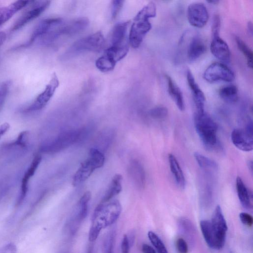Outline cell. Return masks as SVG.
I'll return each mask as SVG.
<instances>
[{
    "mask_svg": "<svg viewBox=\"0 0 253 253\" xmlns=\"http://www.w3.org/2000/svg\"><path fill=\"white\" fill-rule=\"evenodd\" d=\"M6 39V34L5 32H0V47L2 45Z\"/></svg>",
    "mask_w": 253,
    "mask_h": 253,
    "instance_id": "43",
    "label": "cell"
},
{
    "mask_svg": "<svg viewBox=\"0 0 253 253\" xmlns=\"http://www.w3.org/2000/svg\"><path fill=\"white\" fill-rule=\"evenodd\" d=\"M143 253H156L153 247L147 244H143L142 246Z\"/></svg>",
    "mask_w": 253,
    "mask_h": 253,
    "instance_id": "41",
    "label": "cell"
},
{
    "mask_svg": "<svg viewBox=\"0 0 253 253\" xmlns=\"http://www.w3.org/2000/svg\"><path fill=\"white\" fill-rule=\"evenodd\" d=\"M194 120L196 131L205 147L210 151L219 149L217 126L214 120L205 111L195 112Z\"/></svg>",
    "mask_w": 253,
    "mask_h": 253,
    "instance_id": "3",
    "label": "cell"
},
{
    "mask_svg": "<svg viewBox=\"0 0 253 253\" xmlns=\"http://www.w3.org/2000/svg\"><path fill=\"white\" fill-rule=\"evenodd\" d=\"M203 77L209 83L218 81L231 82L235 78L233 71L226 65L221 62H214L205 70Z\"/></svg>",
    "mask_w": 253,
    "mask_h": 253,
    "instance_id": "8",
    "label": "cell"
},
{
    "mask_svg": "<svg viewBox=\"0 0 253 253\" xmlns=\"http://www.w3.org/2000/svg\"><path fill=\"white\" fill-rule=\"evenodd\" d=\"M105 39L101 32L83 38L74 42L62 55V60H68L85 52L99 51L104 47Z\"/></svg>",
    "mask_w": 253,
    "mask_h": 253,
    "instance_id": "4",
    "label": "cell"
},
{
    "mask_svg": "<svg viewBox=\"0 0 253 253\" xmlns=\"http://www.w3.org/2000/svg\"><path fill=\"white\" fill-rule=\"evenodd\" d=\"M87 253H92V250H91V249H90L89 250H88Z\"/></svg>",
    "mask_w": 253,
    "mask_h": 253,
    "instance_id": "47",
    "label": "cell"
},
{
    "mask_svg": "<svg viewBox=\"0 0 253 253\" xmlns=\"http://www.w3.org/2000/svg\"></svg>",
    "mask_w": 253,
    "mask_h": 253,
    "instance_id": "48",
    "label": "cell"
},
{
    "mask_svg": "<svg viewBox=\"0 0 253 253\" xmlns=\"http://www.w3.org/2000/svg\"><path fill=\"white\" fill-rule=\"evenodd\" d=\"M82 135L81 130H69L61 133L54 139L44 144L42 150L46 153L59 152L78 141Z\"/></svg>",
    "mask_w": 253,
    "mask_h": 253,
    "instance_id": "5",
    "label": "cell"
},
{
    "mask_svg": "<svg viewBox=\"0 0 253 253\" xmlns=\"http://www.w3.org/2000/svg\"><path fill=\"white\" fill-rule=\"evenodd\" d=\"M130 21L118 23L113 28L111 36V46H119L128 43L126 33Z\"/></svg>",
    "mask_w": 253,
    "mask_h": 253,
    "instance_id": "17",
    "label": "cell"
},
{
    "mask_svg": "<svg viewBox=\"0 0 253 253\" xmlns=\"http://www.w3.org/2000/svg\"><path fill=\"white\" fill-rule=\"evenodd\" d=\"M116 64V63L104 54L99 57L95 62L96 68L102 72H108L112 71Z\"/></svg>",
    "mask_w": 253,
    "mask_h": 253,
    "instance_id": "29",
    "label": "cell"
},
{
    "mask_svg": "<svg viewBox=\"0 0 253 253\" xmlns=\"http://www.w3.org/2000/svg\"><path fill=\"white\" fill-rule=\"evenodd\" d=\"M236 187L238 198L242 206L246 209L252 208V193L239 176L236 178Z\"/></svg>",
    "mask_w": 253,
    "mask_h": 253,
    "instance_id": "22",
    "label": "cell"
},
{
    "mask_svg": "<svg viewBox=\"0 0 253 253\" xmlns=\"http://www.w3.org/2000/svg\"><path fill=\"white\" fill-rule=\"evenodd\" d=\"M97 168L89 158L83 162L73 178V185L77 186L87 180Z\"/></svg>",
    "mask_w": 253,
    "mask_h": 253,
    "instance_id": "16",
    "label": "cell"
},
{
    "mask_svg": "<svg viewBox=\"0 0 253 253\" xmlns=\"http://www.w3.org/2000/svg\"><path fill=\"white\" fill-rule=\"evenodd\" d=\"M235 41L238 49L246 58L248 66L252 69L253 59L252 50L240 38L236 37Z\"/></svg>",
    "mask_w": 253,
    "mask_h": 253,
    "instance_id": "28",
    "label": "cell"
},
{
    "mask_svg": "<svg viewBox=\"0 0 253 253\" xmlns=\"http://www.w3.org/2000/svg\"><path fill=\"white\" fill-rule=\"evenodd\" d=\"M123 177L120 174H115L112 178L108 189L102 198L101 203H105L119 194L122 190Z\"/></svg>",
    "mask_w": 253,
    "mask_h": 253,
    "instance_id": "24",
    "label": "cell"
},
{
    "mask_svg": "<svg viewBox=\"0 0 253 253\" xmlns=\"http://www.w3.org/2000/svg\"><path fill=\"white\" fill-rule=\"evenodd\" d=\"M239 218L241 221L245 225L252 226L253 223V218L250 214L242 212L239 214Z\"/></svg>",
    "mask_w": 253,
    "mask_h": 253,
    "instance_id": "38",
    "label": "cell"
},
{
    "mask_svg": "<svg viewBox=\"0 0 253 253\" xmlns=\"http://www.w3.org/2000/svg\"><path fill=\"white\" fill-rule=\"evenodd\" d=\"M30 1L17 0L0 8V26L9 20L17 11L29 4Z\"/></svg>",
    "mask_w": 253,
    "mask_h": 253,
    "instance_id": "19",
    "label": "cell"
},
{
    "mask_svg": "<svg viewBox=\"0 0 253 253\" xmlns=\"http://www.w3.org/2000/svg\"><path fill=\"white\" fill-rule=\"evenodd\" d=\"M194 157L198 165L205 171H217L218 166L213 160L198 152L194 153Z\"/></svg>",
    "mask_w": 253,
    "mask_h": 253,
    "instance_id": "27",
    "label": "cell"
},
{
    "mask_svg": "<svg viewBox=\"0 0 253 253\" xmlns=\"http://www.w3.org/2000/svg\"><path fill=\"white\" fill-rule=\"evenodd\" d=\"M156 15V6L153 1L149 2L137 13L133 19L129 34V42L134 48L141 44L146 35L152 28L149 19Z\"/></svg>",
    "mask_w": 253,
    "mask_h": 253,
    "instance_id": "2",
    "label": "cell"
},
{
    "mask_svg": "<svg viewBox=\"0 0 253 253\" xmlns=\"http://www.w3.org/2000/svg\"><path fill=\"white\" fill-rule=\"evenodd\" d=\"M208 2L212 4H216L218 2V0H208L207 1Z\"/></svg>",
    "mask_w": 253,
    "mask_h": 253,
    "instance_id": "46",
    "label": "cell"
},
{
    "mask_svg": "<svg viewBox=\"0 0 253 253\" xmlns=\"http://www.w3.org/2000/svg\"><path fill=\"white\" fill-rule=\"evenodd\" d=\"M231 139L234 145L238 149L244 152L251 151L253 148L252 122L248 123L245 129H233Z\"/></svg>",
    "mask_w": 253,
    "mask_h": 253,
    "instance_id": "9",
    "label": "cell"
},
{
    "mask_svg": "<svg viewBox=\"0 0 253 253\" xmlns=\"http://www.w3.org/2000/svg\"><path fill=\"white\" fill-rule=\"evenodd\" d=\"M210 221L215 235L217 249H221L224 246L228 227L221 209L219 205L216 207Z\"/></svg>",
    "mask_w": 253,
    "mask_h": 253,
    "instance_id": "10",
    "label": "cell"
},
{
    "mask_svg": "<svg viewBox=\"0 0 253 253\" xmlns=\"http://www.w3.org/2000/svg\"><path fill=\"white\" fill-rule=\"evenodd\" d=\"M166 79L167 81L168 90L169 95L178 109L182 111H183L185 109V104L180 89L170 76L166 75Z\"/></svg>",
    "mask_w": 253,
    "mask_h": 253,
    "instance_id": "21",
    "label": "cell"
},
{
    "mask_svg": "<svg viewBox=\"0 0 253 253\" xmlns=\"http://www.w3.org/2000/svg\"><path fill=\"white\" fill-rule=\"evenodd\" d=\"M187 17L191 25L201 28L207 24L209 15L206 6L203 3L194 2L188 6Z\"/></svg>",
    "mask_w": 253,
    "mask_h": 253,
    "instance_id": "12",
    "label": "cell"
},
{
    "mask_svg": "<svg viewBox=\"0 0 253 253\" xmlns=\"http://www.w3.org/2000/svg\"><path fill=\"white\" fill-rule=\"evenodd\" d=\"M91 197L90 191H86L79 200L76 209L68 222V229L72 234L76 232L82 222L86 217Z\"/></svg>",
    "mask_w": 253,
    "mask_h": 253,
    "instance_id": "11",
    "label": "cell"
},
{
    "mask_svg": "<svg viewBox=\"0 0 253 253\" xmlns=\"http://www.w3.org/2000/svg\"><path fill=\"white\" fill-rule=\"evenodd\" d=\"M176 248L178 253H188V248L187 244L182 238H179L176 240Z\"/></svg>",
    "mask_w": 253,
    "mask_h": 253,
    "instance_id": "37",
    "label": "cell"
},
{
    "mask_svg": "<svg viewBox=\"0 0 253 253\" xmlns=\"http://www.w3.org/2000/svg\"><path fill=\"white\" fill-rule=\"evenodd\" d=\"M11 82H4L0 85V109L3 106L9 91Z\"/></svg>",
    "mask_w": 253,
    "mask_h": 253,
    "instance_id": "34",
    "label": "cell"
},
{
    "mask_svg": "<svg viewBox=\"0 0 253 253\" xmlns=\"http://www.w3.org/2000/svg\"><path fill=\"white\" fill-rule=\"evenodd\" d=\"M50 1L34 0L30 1V6L15 21L11 28V31H17L31 21L38 17L49 6Z\"/></svg>",
    "mask_w": 253,
    "mask_h": 253,
    "instance_id": "6",
    "label": "cell"
},
{
    "mask_svg": "<svg viewBox=\"0 0 253 253\" xmlns=\"http://www.w3.org/2000/svg\"><path fill=\"white\" fill-rule=\"evenodd\" d=\"M248 167L249 168V170L251 173L253 172V162L252 160H249L247 163Z\"/></svg>",
    "mask_w": 253,
    "mask_h": 253,
    "instance_id": "45",
    "label": "cell"
},
{
    "mask_svg": "<svg viewBox=\"0 0 253 253\" xmlns=\"http://www.w3.org/2000/svg\"><path fill=\"white\" fill-rule=\"evenodd\" d=\"M128 172L134 183L139 188L145 183V172L142 165L137 160H132L129 164Z\"/></svg>",
    "mask_w": 253,
    "mask_h": 253,
    "instance_id": "20",
    "label": "cell"
},
{
    "mask_svg": "<svg viewBox=\"0 0 253 253\" xmlns=\"http://www.w3.org/2000/svg\"><path fill=\"white\" fill-rule=\"evenodd\" d=\"M248 30L249 33L252 35L253 33V24L252 22H249L248 23Z\"/></svg>",
    "mask_w": 253,
    "mask_h": 253,
    "instance_id": "44",
    "label": "cell"
},
{
    "mask_svg": "<svg viewBox=\"0 0 253 253\" xmlns=\"http://www.w3.org/2000/svg\"><path fill=\"white\" fill-rule=\"evenodd\" d=\"M210 49L212 54L220 61L223 62L230 61V49L227 43L219 37V35L212 36Z\"/></svg>",
    "mask_w": 253,
    "mask_h": 253,
    "instance_id": "13",
    "label": "cell"
},
{
    "mask_svg": "<svg viewBox=\"0 0 253 253\" xmlns=\"http://www.w3.org/2000/svg\"><path fill=\"white\" fill-rule=\"evenodd\" d=\"M168 161L171 173L177 184L181 188L185 186V178L183 171L176 157L172 154L168 155Z\"/></svg>",
    "mask_w": 253,
    "mask_h": 253,
    "instance_id": "23",
    "label": "cell"
},
{
    "mask_svg": "<svg viewBox=\"0 0 253 253\" xmlns=\"http://www.w3.org/2000/svg\"><path fill=\"white\" fill-rule=\"evenodd\" d=\"M220 19L218 15H215L212 19L211 25L212 36L219 35Z\"/></svg>",
    "mask_w": 253,
    "mask_h": 253,
    "instance_id": "36",
    "label": "cell"
},
{
    "mask_svg": "<svg viewBox=\"0 0 253 253\" xmlns=\"http://www.w3.org/2000/svg\"><path fill=\"white\" fill-rule=\"evenodd\" d=\"M124 0H115L111 2V14L112 19H115L119 14L123 5Z\"/></svg>",
    "mask_w": 253,
    "mask_h": 253,
    "instance_id": "35",
    "label": "cell"
},
{
    "mask_svg": "<svg viewBox=\"0 0 253 253\" xmlns=\"http://www.w3.org/2000/svg\"><path fill=\"white\" fill-rule=\"evenodd\" d=\"M200 226L208 246L212 249L217 250L216 239L211 221L208 220H202L200 222Z\"/></svg>",
    "mask_w": 253,
    "mask_h": 253,
    "instance_id": "25",
    "label": "cell"
},
{
    "mask_svg": "<svg viewBox=\"0 0 253 253\" xmlns=\"http://www.w3.org/2000/svg\"><path fill=\"white\" fill-rule=\"evenodd\" d=\"M10 127L8 123H5L0 126V139L7 131Z\"/></svg>",
    "mask_w": 253,
    "mask_h": 253,
    "instance_id": "42",
    "label": "cell"
},
{
    "mask_svg": "<svg viewBox=\"0 0 253 253\" xmlns=\"http://www.w3.org/2000/svg\"><path fill=\"white\" fill-rule=\"evenodd\" d=\"M42 160V157L36 155L33 159L29 167L26 171L22 179L20 194L18 197L17 204H21L25 198L28 190V183L30 178L34 175Z\"/></svg>",
    "mask_w": 253,
    "mask_h": 253,
    "instance_id": "15",
    "label": "cell"
},
{
    "mask_svg": "<svg viewBox=\"0 0 253 253\" xmlns=\"http://www.w3.org/2000/svg\"><path fill=\"white\" fill-rule=\"evenodd\" d=\"M59 85V81L56 74H52L44 90L24 109V111L35 112L43 109L52 97Z\"/></svg>",
    "mask_w": 253,
    "mask_h": 253,
    "instance_id": "7",
    "label": "cell"
},
{
    "mask_svg": "<svg viewBox=\"0 0 253 253\" xmlns=\"http://www.w3.org/2000/svg\"><path fill=\"white\" fill-rule=\"evenodd\" d=\"M206 46L202 39L198 36L193 37L190 41L187 49V57L190 61L200 57L206 51Z\"/></svg>",
    "mask_w": 253,
    "mask_h": 253,
    "instance_id": "18",
    "label": "cell"
},
{
    "mask_svg": "<svg viewBox=\"0 0 253 253\" xmlns=\"http://www.w3.org/2000/svg\"><path fill=\"white\" fill-rule=\"evenodd\" d=\"M130 247L126 235H124L121 244L122 253H129Z\"/></svg>",
    "mask_w": 253,
    "mask_h": 253,
    "instance_id": "40",
    "label": "cell"
},
{
    "mask_svg": "<svg viewBox=\"0 0 253 253\" xmlns=\"http://www.w3.org/2000/svg\"><path fill=\"white\" fill-rule=\"evenodd\" d=\"M219 95L220 98L226 102H236L238 98L237 87L233 84L223 86L219 90Z\"/></svg>",
    "mask_w": 253,
    "mask_h": 253,
    "instance_id": "26",
    "label": "cell"
},
{
    "mask_svg": "<svg viewBox=\"0 0 253 253\" xmlns=\"http://www.w3.org/2000/svg\"><path fill=\"white\" fill-rule=\"evenodd\" d=\"M88 157L91 160L97 169L102 167L105 162L103 154L98 149L92 148L89 150Z\"/></svg>",
    "mask_w": 253,
    "mask_h": 253,
    "instance_id": "31",
    "label": "cell"
},
{
    "mask_svg": "<svg viewBox=\"0 0 253 253\" xmlns=\"http://www.w3.org/2000/svg\"><path fill=\"white\" fill-rule=\"evenodd\" d=\"M150 116L156 120H163L168 115V109L163 106H159L151 109L149 111Z\"/></svg>",
    "mask_w": 253,
    "mask_h": 253,
    "instance_id": "33",
    "label": "cell"
},
{
    "mask_svg": "<svg viewBox=\"0 0 253 253\" xmlns=\"http://www.w3.org/2000/svg\"><path fill=\"white\" fill-rule=\"evenodd\" d=\"M148 237L158 253H168L165 245L156 233L150 231L148 233Z\"/></svg>",
    "mask_w": 253,
    "mask_h": 253,
    "instance_id": "30",
    "label": "cell"
},
{
    "mask_svg": "<svg viewBox=\"0 0 253 253\" xmlns=\"http://www.w3.org/2000/svg\"><path fill=\"white\" fill-rule=\"evenodd\" d=\"M115 233L111 231L105 237L102 245V253H113Z\"/></svg>",
    "mask_w": 253,
    "mask_h": 253,
    "instance_id": "32",
    "label": "cell"
},
{
    "mask_svg": "<svg viewBox=\"0 0 253 253\" xmlns=\"http://www.w3.org/2000/svg\"><path fill=\"white\" fill-rule=\"evenodd\" d=\"M121 211V205L117 200H111L99 204L92 215L88 234L89 241H95L103 229L114 223L119 218Z\"/></svg>",
    "mask_w": 253,
    "mask_h": 253,
    "instance_id": "1",
    "label": "cell"
},
{
    "mask_svg": "<svg viewBox=\"0 0 253 253\" xmlns=\"http://www.w3.org/2000/svg\"><path fill=\"white\" fill-rule=\"evenodd\" d=\"M186 78L188 85L192 94L196 109V112H204L206 100L204 93L197 84L192 73L190 70L187 71Z\"/></svg>",
    "mask_w": 253,
    "mask_h": 253,
    "instance_id": "14",
    "label": "cell"
},
{
    "mask_svg": "<svg viewBox=\"0 0 253 253\" xmlns=\"http://www.w3.org/2000/svg\"><path fill=\"white\" fill-rule=\"evenodd\" d=\"M16 246L12 243H8L0 250V253H16Z\"/></svg>",
    "mask_w": 253,
    "mask_h": 253,
    "instance_id": "39",
    "label": "cell"
}]
</instances>
